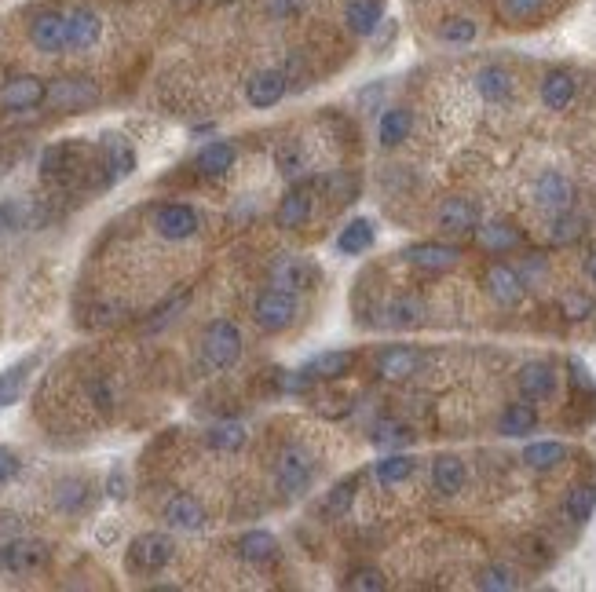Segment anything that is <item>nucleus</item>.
<instances>
[{
	"mask_svg": "<svg viewBox=\"0 0 596 592\" xmlns=\"http://www.w3.org/2000/svg\"><path fill=\"white\" fill-rule=\"evenodd\" d=\"M421 366H425V355L417 348H406V344L384 348L377 355V373H381L384 381H406V377L421 373Z\"/></svg>",
	"mask_w": 596,
	"mask_h": 592,
	"instance_id": "obj_19",
	"label": "nucleus"
},
{
	"mask_svg": "<svg viewBox=\"0 0 596 592\" xmlns=\"http://www.w3.org/2000/svg\"><path fill=\"white\" fill-rule=\"evenodd\" d=\"M344 589H355V592H377V589H384V578H381V571H355L348 582H344Z\"/></svg>",
	"mask_w": 596,
	"mask_h": 592,
	"instance_id": "obj_41",
	"label": "nucleus"
},
{
	"mask_svg": "<svg viewBox=\"0 0 596 592\" xmlns=\"http://www.w3.org/2000/svg\"><path fill=\"white\" fill-rule=\"evenodd\" d=\"M238 556H242L245 563H271L278 556L275 534H267V530H249V534L238 541Z\"/></svg>",
	"mask_w": 596,
	"mask_h": 592,
	"instance_id": "obj_29",
	"label": "nucleus"
},
{
	"mask_svg": "<svg viewBox=\"0 0 596 592\" xmlns=\"http://www.w3.org/2000/svg\"><path fill=\"white\" fill-rule=\"evenodd\" d=\"M99 154H103L114 180H125L128 172L136 169V150H132V143H128L125 136H118V132H103V136H99Z\"/></svg>",
	"mask_w": 596,
	"mask_h": 592,
	"instance_id": "obj_21",
	"label": "nucleus"
},
{
	"mask_svg": "<svg viewBox=\"0 0 596 592\" xmlns=\"http://www.w3.org/2000/svg\"><path fill=\"white\" fill-rule=\"evenodd\" d=\"M172 552H176V545H172V538H165V534H158V530H147V534H139L132 545H128V571L136 574H158L169 567Z\"/></svg>",
	"mask_w": 596,
	"mask_h": 592,
	"instance_id": "obj_4",
	"label": "nucleus"
},
{
	"mask_svg": "<svg viewBox=\"0 0 596 592\" xmlns=\"http://www.w3.org/2000/svg\"><path fill=\"white\" fill-rule=\"evenodd\" d=\"M373 245V223L370 220H352L348 227H341V234H337V249H341L344 256H355L362 253V249H370Z\"/></svg>",
	"mask_w": 596,
	"mask_h": 592,
	"instance_id": "obj_34",
	"label": "nucleus"
},
{
	"mask_svg": "<svg viewBox=\"0 0 596 592\" xmlns=\"http://www.w3.org/2000/svg\"><path fill=\"white\" fill-rule=\"evenodd\" d=\"M275 161H278V172H282L286 180H300V176H304V169H308V161H304L300 147H282L275 154Z\"/></svg>",
	"mask_w": 596,
	"mask_h": 592,
	"instance_id": "obj_39",
	"label": "nucleus"
},
{
	"mask_svg": "<svg viewBox=\"0 0 596 592\" xmlns=\"http://www.w3.org/2000/svg\"><path fill=\"white\" fill-rule=\"evenodd\" d=\"M0 560H4V571L8 574H33L52 560V549H48V541L19 538V541H8V545L0 549Z\"/></svg>",
	"mask_w": 596,
	"mask_h": 592,
	"instance_id": "obj_13",
	"label": "nucleus"
},
{
	"mask_svg": "<svg viewBox=\"0 0 596 592\" xmlns=\"http://www.w3.org/2000/svg\"><path fill=\"white\" fill-rule=\"evenodd\" d=\"M410 128H414V110L410 106H388L381 114V125H377V139L381 147H399L403 139H410Z\"/></svg>",
	"mask_w": 596,
	"mask_h": 592,
	"instance_id": "obj_25",
	"label": "nucleus"
},
{
	"mask_svg": "<svg viewBox=\"0 0 596 592\" xmlns=\"http://www.w3.org/2000/svg\"><path fill=\"white\" fill-rule=\"evenodd\" d=\"M253 318L264 333H282V329H289L297 322V293H286V289L278 286L264 289V293L256 296Z\"/></svg>",
	"mask_w": 596,
	"mask_h": 592,
	"instance_id": "obj_3",
	"label": "nucleus"
},
{
	"mask_svg": "<svg viewBox=\"0 0 596 592\" xmlns=\"http://www.w3.org/2000/svg\"><path fill=\"white\" fill-rule=\"evenodd\" d=\"M282 392H289V395H300V392H311V388H315V373L308 370V366H304V370H293V373H286V377H282Z\"/></svg>",
	"mask_w": 596,
	"mask_h": 592,
	"instance_id": "obj_40",
	"label": "nucleus"
},
{
	"mask_svg": "<svg viewBox=\"0 0 596 592\" xmlns=\"http://www.w3.org/2000/svg\"><path fill=\"white\" fill-rule=\"evenodd\" d=\"M311 476H315V461L304 446H286L275 461V483L286 497H300L311 487Z\"/></svg>",
	"mask_w": 596,
	"mask_h": 592,
	"instance_id": "obj_5",
	"label": "nucleus"
},
{
	"mask_svg": "<svg viewBox=\"0 0 596 592\" xmlns=\"http://www.w3.org/2000/svg\"><path fill=\"white\" fill-rule=\"evenodd\" d=\"M476 589H487V592L520 589V574H516V567H509V563H487V567L476 574Z\"/></svg>",
	"mask_w": 596,
	"mask_h": 592,
	"instance_id": "obj_32",
	"label": "nucleus"
},
{
	"mask_svg": "<svg viewBox=\"0 0 596 592\" xmlns=\"http://www.w3.org/2000/svg\"><path fill=\"white\" fill-rule=\"evenodd\" d=\"M88 402H92V406H99V410H110V406H114V388H110L103 377L88 381Z\"/></svg>",
	"mask_w": 596,
	"mask_h": 592,
	"instance_id": "obj_42",
	"label": "nucleus"
},
{
	"mask_svg": "<svg viewBox=\"0 0 596 592\" xmlns=\"http://www.w3.org/2000/svg\"><path fill=\"white\" fill-rule=\"evenodd\" d=\"M33 366H37V355L15 362V366H8V370L0 373V406L19 402V395H22V388H26V377H30Z\"/></svg>",
	"mask_w": 596,
	"mask_h": 592,
	"instance_id": "obj_31",
	"label": "nucleus"
},
{
	"mask_svg": "<svg viewBox=\"0 0 596 592\" xmlns=\"http://www.w3.org/2000/svg\"><path fill=\"white\" fill-rule=\"evenodd\" d=\"M403 256L417 267V271H428V275H443V271H454V267H458V260H461L458 249H454V245H443V242L410 245Z\"/></svg>",
	"mask_w": 596,
	"mask_h": 592,
	"instance_id": "obj_17",
	"label": "nucleus"
},
{
	"mask_svg": "<svg viewBox=\"0 0 596 592\" xmlns=\"http://www.w3.org/2000/svg\"><path fill=\"white\" fill-rule=\"evenodd\" d=\"M99 85L88 81V77H55L48 81V92H44V103L55 106V110H88V106L99 103Z\"/></svg>",
	"mask_w": 596,
	"mask_h": 592,
	"instance_id": "obj_9",
	"label": "nucleus"
},
{
	"mask_svg": "<svg viewBox=\"0 0 596 592\" xmlns=\"http://www.w3.org/2000/svg\"><path fill=\"white\" fill-rule=\"evenodd\" d=\"M154 227H158L161 238H169V242H187L198 234V212L191 205H161L154 212Z\"/></svg>",
	"mask_w": 596,
	"mask_h": 592,
	"instance_id": "obj_18",
	"label": "nucleus"
},
{
	"mask_svg": "<svg viewBox=\"0 0 596 592\" xmlns=\"http://www.w3.org/2000/svg\"><path fill=\"white\" fill-rule=\"evenodd\" d=\"M205 443L213 446V450H220V454H235V450H242L245 446V428L235 421L213 424L209 435H205Z\"/></svg>",
	"mask_w": 596,
	"mask_h": 592,
	"instance_id": "obj_36",
	"label": "nucleus"
},
{
	"mask_svg": "<svg viewBox=\"0 0 596 592\" xmlns=\"http://www.w3.org/2000/svg\"><path fill=\"white\" fill-rule=\"evenodd\" d=\"M465 483H469V465L458 454L436 457V465H432V487H436V494L458 497L465 490Z\"/></svg>",
	"mask_w": 596,
	"mask_h": 592,
	"instance_id": "obj_20",
	"label": "nucleus"
},
{
	"mask_svg": "<svg viewBox=\"0 0 596 592\" xmlns=\"http://www.w3.org/2000/svg\"><path fill=\"white\" fill-rule=\"evenodd\" d=\"M26 41L33 52L41 55H63L66 52V15L59 8L37 11L26 26Z\"/></svg>",
	"mask_w": 596,
	"mask_h": 592,
	"instance_id": "obj_8",
	"label": "nucleus"
},
{
	"mask_svg": "<svg viewBox=\"0 0 596 592\" xmlns=\"http://www.w3.org/2000/svg\"><path fill=\"white\" fill-rule=\"evenodd\" d=\"M384 315H388L384 322L392 329H417V326H425L428 307L421 296H399V300H392V304L384 307Z\"/></svg>",
	"mask_w": 596,
	"mask_h": 592,
	"instance_id": "obj_27",
	"label": "nucleus"
},
{
	"mask_svg": "<svg viewBox=\"0 0 596 592\" xmlns=\"http://www.w3.org/2000/svg\"><path fill=\"white\" fill-rule=\"evenodd\" d=\"M556 388H560V370H556L553 359H531L516 370V392H520V399L545 402L553 399Z\"/></svg>",
	"mask_w": 596,
	"mask_h": 592,
	"instance_id": "obj_10",
	"label": "nucleus"
},
{
	"mask_svg": "<svg viewBox=\"0 0 596 592\" xmlns=\"http://www.w3.org/2000/svg\"><path fill=\"white\" fill-rule=\"evenodd\" d=\"M202 359L209 370H231L238 359H242V333H238L235 322L227 318H216L205 326L202 337Z\"/></svg>",
	"mask_w": 596,
	"mask_h": 592,
	"instance_id": "obj_2",
	"label": "nucleus"
},
{
	"mask_svg": "<svg viewBox=\"0 0 596 592\" xmlns=\"http://www.w3.org/2000/svg\"><path fill=\"white\" fill-rule=\"evenodd\" d=\"M267 278H271V286L286 289V293H304L315 282V267L300 256H275L267 267Z\"/></svg>",
	"mask_w": 596,
	"mask_h": 592,
	"instance_id": "obj_16",
	"label": "nucleus"
},
{
	"mask_svg": "<svg viewBox=\"0 0 596 592\" xmlns=\"http://www.w3.org/2000/svg\"><path fill=\"white\" fill-rule=\"evenodd\" d=\"M567 457H571V450H567L564 443H556V439H545V443H531L527 450L520 454V461L531 472H556V468L564 465Z\"/></svg>",
	"mask_w": 596,
	"mask_h": 592,
	"instance_id": "obj_26",
	"label": "nucleus"
},
{
	"mask_svg": "<svg viewBox=\"0 0 596 592\" xmlns=\"http://www.w3.org/2000/svg\"><path fill=\"white\" fill-rule=\"evenodd\" d=\"M436 223L439 231L447 234H476L479 223H483V209H479V201L465 198V194H454V198L439 201Z\"/></svg>",
	"mask_w": 596,
	"mask_h": 592,
	"instance_id": "obj_12",
	"label": "nucleus"
},
{
	"mask_svg": "<svg viewBox=\"0 0 596 592\" xmlns=\"http://www.w3.org/2000/svg\"><path fill=\"white\" fill-rule=\"evenodd\" d=\"M205 508L198 497L191 494H176L165 501V523L176 530H202L205 527Z\"/></svg>",
	"mask_w": 596,
	"mask_h": 592,
	"instance_id": "obj_23",
	"label": "nucleus"
},
{
	"mask_svg": "<svg viewBox=\"0 0 596 592\" xmlns=\"http://www.w3.org/2000/svg\"><path fill=\"white\" fill-rule=\"evenodd\" d=\"M352 497H355V483L348 479V483H341V487H333L330 497H326V505H322V512L330 519H341L348 508H352Z\"/></svg>",
	"mask_w": 596,
	"mask_h": 592,
	"instance_id": "obj_38",
	"label": "nucleus"
},
{
	"mask_svg": "<svg viewBox=\"0 0 596 592\" xmlns=\"http://www.w3.org/2000/svg\"><path fill=\"white\" fill-rule=\"evenodd\" d=\"M414 476V457L410 454H388L377 461V483L381 487H399V483H406V479Z\"/></svg>",
	"mask_w": 596,
	"mask_h": 592,
	"instance_id": "obj_33",
	"label": "nucleus"
},
{
	"mask_svg": "<svg viewBox=\"0 0 596 592\" xmlns=\"http://www.w3.org/2000/svg\"><path fill=\"white\" fill-rule=\"evenodd\" d=\"M66 52H92L99 41H103V15L96 8H88V4H74V8H66Z\"/></svg>",
	"mask_w": 596,
	"mask_h": 592,
	"instance_id": "obj_6",
	"label": "nucleus"
},
{
	"mask_svg": "<svg viewBox=\"0 0 596 592\" xmlns=\"http://www.w3.org/2000/svg\"><path fill=\"white\" fill-rule=\"evenodd\" d=\"M44 85L41 77L33 74H19V77H8L4 85H0V110H33V106L44 103Z\"/></svg>",
	"mask_w": 596,
	"mask_h": 592,
	"instance_id": "obj_14",
	"label": "nucleus"
},
{
	"mask_svg": "<svg viewBox=\"0 0 596 592\" xmlns=\"http://www.w3.org/2000/svg\"><path fill=\"white\" fill-rule=\"evenodd\" d=\"M315 191H319V180H304V183H297V187H293L286 198L278 201V212H275L278 227H286V231H297V227H304V223H308V216H311V201H315Z\"/></svg>",
	"mask_w": 596,
	"mask_h": 592,
	"instance_id": "obj_15",
	"label": "nucleus"
},
{
	"mask_svg": "<svg viewBox=\"0 0 596 592\" xmlns=\"http://www.w3.org/2000/svg\"><path fill=\"white\" fill-rule=\"evenodd\" d=\"M235 161H238L235 143H227V139H213V143H205V147L198 150L194 169L202 172V176H224V172L235 169Z\"/></svg>",
	"mask_w": 596,
	"mask_h": 592,
	"instance_id": "obj_24",
	"label": "nucleus"
},
{
	"mask_svg": "<svg viewBox=\"0 0 596 592\" xmlns=\"http://www.w3.org/2000/svg\"><path fill=\"white\" fill-rule=\"evenodd\" d=\"M19 472H22L19 454H15V450H8V446H0V487H4V483H11V479L19 476Z\"/></svg>",
	"mask_w": 596,
	"mask_h": 592,
	"instance_id": "obj_43",
	"label": "nucleus"
},
{
	"mask_svg": "<svg viewBox=\"0 0 596 592\" xmlns=\"http://www.w3.org/2000/svg\"><path fill=\"white\" fill-rule=\"evenodd\" d=\"M593 508H596V483L593 479H589V483H575L564 497V523L582 527V523H589Z\"/></svg>",
	"mask_w": 596,
	"mask_h": 592,
	"instance_id": "obj_28",
	"label": "nucleus"
},
{
	"mask_svg": "<svg viewBox=\"0 0 596 592\" xmlns=\"http://www.w3.org/2000/svg\"><path fill=\"white\" fill-rule=\"evenodd\" d=\"M417 19L450 48H469L483 33H523L560 19L578 0H410Z\"/></svg>",
	"mask_w": 596,
	"mask_h": 592,
	"instance_id": "obj_1",
	"label": "nucleus"
},
{
	"mask_svg": "<svg viewBox=\"0 0 596 592\" xmlns=\"http://www.w3.org/2000/svg\"><path fill=\"white\" fill-rule=\"evenodd\" d=\"M0 571H4V560H0Z\"/></svg>",
	"mask_w": 596,
	"mask_h": 592,
	"instance_id": "obj_45",
	"label": "nucleus"
},
{
	"mask_svg": "<svg viewBox=\"0 0 596 592\" xmlns=\"http://www.w3.org/2000/svg\"><path fill=\"white\" fill-rule=\"evenodd\" d=\"M55 508L66 512V516L85 512L88 508V483H81V479H66V483H59V490H55Z\"/></svg>",
	"mask_w": 596,
	"mask_h": 592,
	"instance_id": "obj_37",
	"label": "nucleus"
},
{
	"mask_svg": "<svg viewBox=\"0 0 596 592\" xmlns=\"http://www.w3.org/2000/svg\"><path fill=\"white\" fill-rule=\"evenodd\" d=\"M534 428H538V410H534L531 399L509 402V406L498 413V435H505V439H520V435H531Z\"/></svg>",
	"mask_w": 596,
	"mask_h": 592,
	"instance_id": "obj_22",
	"label": "nucleus"
},
{
	"mask_svg": "<svg viewBox=\"0 0 596 592\" xmlns=\"http://www.w3.org/2000/svg\"><path fill=\"white\" fill-rule=\"evenodd\" d=\"M352 366H355L352 351H326V355L308 362V370L315 373V381H341L344 373H352Z\"/></svg>",
	"mask_w": 596,
	"mask_h": 592,
	"instance_id": "obj_30",
	"label": "nucleus"
},
{
	"mask_svg": "<svg viewBox=\"0 0 596 592\" xmlns=\"http://www.w3.org/2000/svg\"><path fill=\"white\" fill-rule=\"evenodd\" d=\"M107 490H110V497H125V494H128V487H125V468H114V472H110Z\"/></svg>",
	"mask_w": 596,
	"mask_h": 592,
	"instance_id": "obj_44",
	"label": "nucleus"
},
{
	"mask_svg": "<svg viewBox=\"0 0 596 592\" xmlns=\"http://www.w3.org/2000/svg\"><path fill=\"white\" fill-rule=\"evenodd\" d=\"M370 443L381 446V450H403V446L414 443V432L399 421H381V424H373Z\"/></svg>",
	"mask_w": 596,
	"mask_h": 592,
	"instance_id": "obj_35",
	"label": "nucleus"
},
{
	"mask_svg": "<svg viewBox=\"0 0 596 592\" xmlns=\"http://www.w3.org/2000/svg\"><path fill=\"white\" fill-rule=\"evenodd\" d=\"M289 92V81L282 74V66H256L253 74L245 77V99L253 110H271L275 103H282V96Z\"/></svg>",
	"mask_w": 596,
	"mask_h": 592,
	"instance_id": "obj_11",
	"label": "nucleus"
},
{
	"mask_svg": "<svg viewBox=\"0 0 596 592\" xmlns=\"http://www.w3.org/2000/svg\"><path fill=\"white\" fill-rule=\"evenodd\" d=\"M483 286H487V296L498 307H520L531 282H527V275H523V267L494 260V264L487 267V275H483Z\"/></svg>",
	"mask_w": 596,
	"mask_h": 592,
	"instance_id": "obj_7",
	"label": "nucleus"
}]
</instances>
